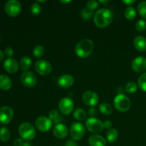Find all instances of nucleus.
Masks as SVG:
<instances>
[{
	"mask_svg": "<svg viewBox=\"0 0 146 146\" xmlns=\"http://www.w3.org/2000/svg\"><path fill=\"white\" fill-rule=\"evenodd\" d=\"M113 19V13L108 9H101L98 10L94 15V24L99 28H104L108 26L112 22Z\"/></svg>",
	"mask_w": 146,
	"mask_h": 146,
	"instance_id": "1",
	"label": "nucleus"
},
{
	"mask_svg": "<svg viewBox=\"0 0 146 146\" xmlns=\"http://www.w3.org/2000/svg\"><path fill=\"white\" fill-rule=\"evenodd\" d=\"M94 48V44L89 38L82 39L76 44L75 52L78 56L81 58H86L92 53Z\"/></svg>",
	"mask_w": 146,
	"mask_h": 146,
	"instance_id": "2",
	"label": "nucleus"
},
{
	"mask_svg": "<svg viewBox=\"0 0 146 146\" xmlns=\"http://www.w3.org/2000/svg\"><path fill=\"white\" fill-rule=\"evenodd\" d=\"M19 133L23 140L29 141L36 136V131L34 125L30 123H23L19 127Z\"/></svg>",
	"mask_w": 146,
	"mask_h": 146,
	"instance_id": "3",
	"label": "nucleus"
},
{
	"mask_svg": "<svg viewBox=\"0 0 146 146\" xmlns=\"http://www.w3.org/2000/svg\"><path fill=\"white\" fill-rule=\"evenodd\" d=\"M114 106L121 112H125L131 108V102L128 96L124 94H118L114 98Z\"/></svg>",
	"mask_w": 146,
	"mask_h": 146,
	"instance_id": "4",
	"label": "nucleus"
},
{
	"mask_svg": "<svg viewBox=\"0 0 146 146\" xmlns=\"http://www.w3.org/2000/svg\"><path fill=\"white\" fill-rule=\"evenodd\" d=\"M85 127L79 122L73 123L70 128V134L74 141H80L85 135Z\"/></svg>",
	"mask_w": 146,
	"mask_h": 146,
	"instance_id": "5",
	"label": "nucleus"
},
{
	"mask_svg": "<svg viewBox=\"0 0 146 146\" xmlns=\"http://www.w3.org/2000/svg\"><path fill=\"white\" fill-rule=\"evenodd\" d=\"M5 11L10 17H17L21 11V3L17 0H9L5 4Z\"/></svg>",
	"mask_w": 146,
	"mask_h": 146,
	"instance_id": "6",
	"label": "nucleus"
},
{
	"mask_svg": "<svg viewBox=\"0 0 146 146\" xmlns=\"http://www.w3.org/2000/svg\"><path fill=\"white\" fill-rule=\"evenodd\" d=\"M86 127L88 131L93 133H101L104 129L103 123L96 118H89L86 121Z\"/></svg>",
	"mask_w": 146,
	"mask_h": 146,
	"instance_id": "7",
	"label": "nucleus"
},
{
	"mask_svg": "<svg viewBox=\"0 0 146 146\" xmlns=\"http://www.w3.org/2000/svg\"><path fill=\"white\" fill-rule=\"evenodd\" d=\"M35 70L41 76H47L52 71V66L46 60L40 59L35 63Z\"/></svg>",
	"mask_w": 146,
	"mask_h": 146,
	"instance_id": "8",
	"label": "nucleus"
},
{
	"mask_svg": "<svg viewBox=\"0 0 146 146\" xmlns=\"http://www.w3.org/2000/svg\"><path fill=\"white\" fill-rule=\"evenodd\" d=\"M35 125L37 129L41 132H48L52 126V121L46 116H39L36 119Z\"/></svg>",
	"mask_w": 146,
	"mask_h": 146,
	"instance_id": "9",
	"label": "nucleus"
},
{
	"mask_svg": "<svg viewBox=\"0 0 146 146\" xmlns=\"http://www.w3.org/2000/svg\"><path fill=\"white\" fill-rule=\"evenodd\" d=\"M58 108L63 114L69 115L74 111V101L69 98H63L58 103Z\"/></svg>",
	"mask_w": 146,
	"mask_h": 146,
	"instance_id": "10",
	"label": "nucleus"
},
{
	"mask_svg": "<svg viewBox=\"0 0 146 146\" xmlns=\"http://www.w3.org/2000/svg\"><path fill=\"white\" fill-rule=\"evenodd\" d=\"M21 81L24 86L32 88L36 84L37 78L35 74L31 71H24L21 76Z\"/></svg>",
	"mask_w": 146,
	"mask_h": 146,
	"instance_id": "11",
	"label": "nucleus"
},
{
	"mask_svg": "<svg viewBox=\"0 0 146 146\" xmlns=\"http://www.w3.org/2000/svg\"><path fill=\"white\" fill-rule=\"evenodd\" d=\"M82 99L84 104L88 106H95L99 102V97L98 94L92 91H87L84 93Z\"/></svg>",
	"mask_w": 146,
	"mask_h": 146,
	"instance_id": "12",
	"label": "nucleus"
},
{
	"mask_svg": "<svg viewBox=\"0 0 146 146\" xmlns=\"http://www.w3.org/2000/svg\"><path fill=\"white\" fill-rule=\"evenodd\" d=\"M14 116V111L9 106H3L0 108V123L8 124L11 122Z\"/></svg>",
	"mask_w": 146,
	"mask_h": 146,
	"instance_id": "13",
	"label": "nucleus"
},
{
	"mask_svg": "<svg viewBox=\"0 0 146 146\" xmlns=\"http://www.w3.org/2000/svg\"><path fill=\"white\" fill-rule=\"evenodd\" d=\"M131 68L137 73H143L146 71V58L138 56L133 60Z\"/></svg>",
	"mask_w": 146,
	"mask_h": 146,
	"instance_id": "14",
	"label": "nucleus"
},
{
	"mask_svg": "<svg viewBox=\"0 0 146 146\" xmlns=\"http://www.w3.org/2000/svg\"><path fill=\"white\" fill-rule=\"evenodd\" d=\"M57 84L61 88H68L72 86L74 84V78L69 74H64L58 77Z\"/></svg>",
	"mask_w": 146,
	"mask_h": 146,
	"instance_id": "15",
	"label": "nucleus"
},
{
	"mask_svg": "<svg viewBox=\"0 0 146 146\" xmlns=\"http://www.w3.org/2000/svg\"><path fill=\"white\" fill-rule=\"evenodd\" d=\"M53 134L58 139H64L68 134V128L64 124H56L53 129Z\"/></svg>",
	"mask_w": 146,
	"mask_h": 146,
	"instance_id": "16",
	"label": "nucleus"
},
{
	"mask_svg": "<svg viewBox=\"0 0 146 146\" xmlns=\"http://www.w3.org/2000/svg\"><path fill=\"white\" fill-rule=\"evenodd\" d=\"M4 68L5 71L8 73L14 74L18 71L19 64L14 58H8L4 62Z\"/></svg>",
	"mask_w": 146,
	"mask_h": 146,
	"instance_id": "17",
	"label": "nucleus"
},
{
	"mask_svg": "<svg viewBox=\"0 0 146 146\" xmlns=\"http://www.w3.org/2000/svg\"><path fill=\"white\" fill-rule=\"evenodd\" d=\"M88 144L90 146H106L107 141L101 135L94 134L88 138Z\"/></svg>",
	"mask_w": 146,
	"mask_h": 146,
	"instance_id": "18",
	"label": "nucleus"
},
{
	"mask_svg": "<svg viewBox=\"0 0 146 146\" xmlns=\"http://www.w3.org/2000/svg\"><path fill=\"white\" fill-rule=\"evenodd\" d=\"M133 44L138 51H145L146 50V38L143 36H138L134 38Z\"/></svg>",
	"mask_w": 146,
	"mask_h": 146,
	"instance_id": "19",
	"label": "nucleus"
},
{
	"mask_svg": "<svg viewBox=\"0 0 146 146\" xmlns=\"http://www.w3.org/2000/svg\"><path fill=\"white\" fill-rule=\"evenodd\" d=\"M12 86V82L9 77L6 75H0V88L4 91L10 89Z\"/></svg>",
	"mask_w": 146,
	"mask_h": 146,
	"instance_id": "20",
	"label": "nucleus"
},
{
	"mask_svg": "<svg viewBox=\"0 0 146 146\" xmlns=\"http://www.w3.org/2000/svg\"><path fill=\"white\" fill-rule=\"evenodd\" d=\"M48 118L51 120L52 123L56 124H59L60 123L62 122L63 118L61 115L59 114L58 111L56 109H52L49 111V113H48Z\"/></svg>",
	"mask_w": 146,
	"mask_h": 146,
	"instance_id": "21",
	"label": "nucleus"
},
{
	"mask_svg": "<svg viewBox=\"0 0 146 146\" xmlns=\"http://www.w3.org/2000/svg\"><path fill=\"white\" fill-rule=\"evenodd\" d=\"M31 63H32V61H31V59L29 57L27 56H23L20 60V68L23 71H28V69L31 67Z\"/></svg>",
	"mask_w": 146,
	"mask_h": 146,
	"instance_id": "22",
	"label": "nucleus"
},
{
	"mask_svg": "<svg viewBox=\"0 0 146 146\" xmlns=\"http://www.w3.org/2000/svg\"><path fill=\"white\" fill-rule=\"evenodd\" d=\"M73 115H74V118L76 120L81 121H84V120H85L86 118L87 114L86 112L84 109H82L81 108H78L74 110Z\"/></svg>",
	"mask_w": 146,
	"mask_h": 146,
	"instance_id": "23",
	"label": "nucleus"
},
{
	"mask_svg": "<svg viewBox=\"0 0 146 146\" xmlns=\"http://www.w3.org/2000/svg\"><path fill=\"white\" fill-rule=\"evenodd\" d=\"M118 137V132L115 128L110 129L106 133V140L108 143L115 142Z\"/></svg>",
	"mask_w": 146,
	"mask_h": 146,
	"instance_id": "24",
	"label": "nucleus"
},
{
	"mask_svg": "<svg viewBox=\"0 0 146 146\" xmlns=\"http://www.w3.org/2000/svg\"><path fill=\"white\" fill-rule=\"evenodd\" d=\"M99 111L104 115H111L113 113V107L111 104H107V103H103L100 104Z\"/></svg>",
	"mask_w": 146,
	"mask_h": 146,
	"instance_id": "25",
	"label": "nucleus"
},
{
	"mask_svg": "<svg viewBox=\"0 0 146 146\" xmlns=\"http://www.w3.org/2000/svg\"><path fill=\"white\" fill-rule=\"evenodd\" d=\"M11 133L9 130L6 127H2L0 128V141L3 142H7L9 140Z\"/></svg>",
	"mask_w": 146,
	"mask_h": 146,
	"instance_id": "26",
	"label": "nucleus"
},
{
	"mask_svg": "<svg viewBox=\"0 0 146 146\" xmlns=\"http://www.w3.org/2000/svg\"><path fill=\"white\" fill-rule=\"evenodd\" d=\"M124 14H125V18L129 20H132L136 16V11H135L134 7H133L132 6H129L125 9Z\"/></svg>",
	"mask_w": 146,
	"mask_h": 146,
	"instance_id": "27",
	"label": "nucleus"
},
{
	"mask_svg": "<svg viewBox=\"0 0 146 146\" xmlns=\"http://www.w3.org/2000/svg\"><path fill=\"white\" fill-rule=\"evenodd\" d=\"M45 50L44 48L41 45H37L34 47V50H33V55L36 57V58H41L44 56Z\"/></svg>",
	"mask_w": 146,
	"mask_h": 146,
	"instance_id": "28",
	"label": "nucleus"
},
{
	"mask_svg": "<svg viewBox=\"0 0 146 146\" xmlns=\"http://www.w3.org/2000/svg\"><path fill=\"white\" fill-rule=\"evenodd\" d=\"M138 86L135 82L131 81V82H128L125 85V89L126 91V92H128V94H134L138 90Z\"/></svg>",
	"mask_w": 146,
	"mask_h": 146,
	"instance_id": "29",
	"label": "nucleus"
},
{
	"mask_svg": "<svg viewBox=\"0 0 146 146\" xmlns=\"http://www.w3.org/2000/svg\"><path fill=\"white\" fill-rule=\"evenodd\" d=\"M138 86L142 91L146 92V72L141 74L138 81Z\"/></svg>",
	"mask_w": 146,
	"mask_h": 146,
	"instance_id": "30",
	"label": "nucleus"
},
{
	"mask_svg": "<svg viewBox=\"0 0 146 146\" xmlns=\"http://www.w3.org/2000/svg\"><path fill=\"white\" fill-rule=\"evenodd\" d=\"M138 11L140 16L143 19H146V1H143L138 4Z\"/></svg>",
	"mask_w": 146,
	"mask_h": 146,
	"instance_id": "31",
	"label": "nucleus"
},
{
	"mask_svg": "<svg viewBox=\"0 0 146 146\" xmlns=\"http://www.w3.org/2000/svg\"><path fill=\"white\" fill-rule=\"evenodd\" d=\"M81 15L83 19L88 20L89 19H91L92 17V16L94 15V11L88 8L83 9L81 12Z\"/></svg>",
	"mask_w": 146,
	"mask_h": 146,
	"instance_id": "32",
	"label": "nucleus"
},
{
	"mask_svg": "<svg viewBox=\"0 0 146 146\" xmlns=\"http://www.w3.org/2000/svg\"><path fill=\"white\" fill-rule=\"evenodd\" d=\"M135 29L139 32H143L146 29V22L143 19H140L135 24Z\"/></svg>",
	"mask_w": 146,
	"mask_h": 146,
	"instance_id": "33",
	"label": "nucleus"
},
{
	"mask_svg": "<svg viewBox=\"0 0 146 146\" xmlns=\"http://www.w3.org/2000/svg\"><path fill=\"white\" fill-rule=\"evenodd\" d=\"M41 11V5L38 4V2H35L31 6V14L34 15H37V14H40Z\"/></svg>",
	"mask_w": 146,
	"mask_h": 146,
	"instance_id": "34",
	"label": "nucleus"
},
{
	"mask_svg": "<svg viewBox=\"0 0 146 146\" xmlns=\"http://www.w3.org/2000/svg\"><path fill=\"white\" fill-rule=\"evenodd\" d=\"M98 6H99L98 1H96V0H90V1H87L86 3V8L92 10V11L98 8Z\"/></svg>",
	"mask_w": 146,
	"mask_h": 146,
	"instance_id": "35",
	"label": "nucleus"
},
{
	"mask_svg": "<svg viewBox=\"0 0 146 146\" xmlns=\"http://www.w3.org/2000/svg\"><path fill=\"white\" fill-rule=\"evenodd\" d=\"M4 54L9 57L12 56L13 54H14V50L11 48V47H7L4 50Z\"/></svg>",
	"mask_w": 146,
	"mask_h": 146,
	"instance_id": "36",
	"label": "nucleus"
},
{
	"mask_svg": "<svg viewBox=\"0 0 146 146\" xmlns=\"http://www.w3.org/2000/svg\"><path fill=\"white\" fill-rule=\"evenodd\" d=\"M88 114L91 116V118H95L96 115H98V111L95 108H91L88 111Z\"/></svg>",
	"mask_w": 146,
	"mask_h": 146,
	"instance_id": "37",
	"label": "nucleus"
},
{
	"mask_svg": "<svg viewBox=\"0 0 146 146\" xmlns=\"http://www.w3.org/2000/svg\"><path fill=\"white\" fill-rule=\"evenodd\" d=\"M24 141H23L22 138H17L14 141V146H23L24 145Z\"/></svg>",
	"mask_w": 146,
	"mask_h": 146,
	"instance_id": "38",
	"label": "nucleus"
},
{
	"mask_svg": "<svg viewBox=\"0 0 146 146\" xmlns=\"http://www.w3.org/2000/svg\"><path fill=\"white\" fill-rule=\"evenodd\" d=\"M103 125H104V128L106 129H111V128L112 127V122L111 121H106L105 122L103 123Z\"/></svg>",
	"mask_w": 146,
	"mask_h": 146,
	"instance_id": "39",
	"label": "nucleus"
},
{
	"mask_svg": "<svg viewBox=\"0 0 146 146\" xmlns=\"http://www.w3.org/2000/svg\"><path fill=\"white\" fill-rule=\"evenodd\" d=\"M65 146H78V144L74 140H68L66 142Z\"/></svg>",
	"mask_w": 146,
	"mask_h": 146,
	"instance_id": "40",
	"label": "nucleus"
},
{
	"mask_svg": "<svg viewBox=\"0 0 146 146\" xmlns=\"http://www.w3.org/2000/svg\"><path fill=\"white\" fill-rule=\"evenodd\" d=\"M134 2H135V0H123V3L128 5V7L131 6L132 4H133Z\"/></svg>",
	"mask_w": 146,
	"mask_h": 146,
	"instance_id": "41",
	"label": "nucleus"
},
{
	"mask_svg": "<svg viewBox=\"0 0 146 146\" xmlns=\"http://www.w3.org/2000/svg\"><path fill=\"white\" fill-rule=\"evenodd\" d=\"M3 59H4V54H3L2 51L0 50V61H2Z\"/></svg>",
	"mask_w": 146,
	"mask_h": 146,
	"instance_id": "42",
	"label": "nucleus"
},
{
	"mask_svg": "<svg viewBox=\"0 0 146 146\" xmlns=\"http://www.w3.org/2000/svg\"><path fill=\"white\" fill-rule=\"evenodd\" d=\"M71 0H66V1H64V0H61L60 1V2L62 3V4H68V3H70L71 2Z\"/></svg>",
	"mask_w": 146,
	"mask_h": 146,
	"instance_id": "43",
	"label": "nucleus"
},
{
	"mask_svg": "<svg viewBox=\"0 0 146 146\" xmlns=\"http://www.w3.org/2000/svg\"><path fill=\"white\" fill-rule=\"evenodd\" d=\"M23 146H31V145L29 143H28V142H24V145H23Z\"/></svg>",
	"mask_w": 146,
	"mask_h": 146,
	"instance_id": "44",
	"label": "nucleus"
},
{
	"mask_svg": "<svg viewBox=\"0 0 146 146\" xmlns=\"http://www.w3.org/2000/svg\"><path fill=\"white\" fill-rule=\"evenodd\" d=\"M99 2L102 3V4H106V3L108 2V1H103V0H100Z\"/></svg>",
	"mask_w": 146,
	"mask_h": 146,
	"instance_id": "45",
	"label": "nucleus"
}]
</instances>
